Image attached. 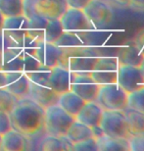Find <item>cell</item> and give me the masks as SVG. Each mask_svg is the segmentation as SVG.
<instances>
[{"instance_id": "d590c367", "label": "cell", "mask_w": 144, "mask_h": 151, "mask_svg": "<svg viewBox=\"0 0 144 151\" xmlns=\"http://www.w3.org/2000/svg\"><path fill=\"white\" fill-rule=\"evenodd\" d=\"M113 1L121 6H128L130 4V0H113Z\"/></svg>"}, {"instance_id": "1f68e13d", "label": "cell", "mask_w": 144, "mask_h": 151, "mask_svg": "<svg viewBox=\"0 0 144 151\" xmlns=\"http://www.w3.org/2000/svg\"><path fill=\"white\" fill-rule=\"evenodd\" d=\"M133 44L135 46L142 56H144V27L138 29L133 38Z\"/></svg>"}, {"instance_id": "ac0fdd59", "label": "cell", "mask_w": 144, "mask_h": 151, "mask_svg": "<svg viewBox=\"0 0 144 151\" xmlns=\"http://www.w3.org/2000/svg\"><path fill=\"white\" fill-rule=\"evenodd\" d=\"M27 148L26 137L16 129L10 131L2 134L1 150L3 151H23Z\"/></svg>"}, {"instance_id": "60d3db41", "label": "cell", "mask_w": 144, "mask_h": 151, "mask_svg": "<svg viewBox=\"0 0 144 151\" xmlns=\"http://www.w3.org/2000/svg\"><path fill=\"white\" fill-rule=\"evenodd\" d=\"M1 143H2V135L0 134V150H1Z\"/></svg>"}, {"instance_id": "ba28073f", "label": "cell", "mask_w": 144, "mask_h": 151, "mask_svg": "<svg viewBox=\"0 0 144 151\" xmlns=\"http://www.w3.org/2000/svg\"><path fill=\"white\" fill-rule=\"evenodd\" d=\"M119 60L117 57H103L97 58L90 77L99 86L108 83H116L118 76Z\"/></svg>"}, {"instance_id": "44dd1931", "label": "cell", "mask_w": 144, "mask_h": 151, "mask_svg": "<svg viewBox=\"0 0 144 151\" xmlns=\"http://www.w3.org/2000/svg\"><path fill=\"white\" fill-rule=\"evenodd\" d=\"M66 137L74 144L93 137V134H92V129L90 127L85 125L82 122H79L77 120H75L69 128Z\"/></svg>"}, {"instance_id": "7402d4cb", "label": "cell", "mask_w": 144, "mask_h": 151, "mask_svg": "<svg viewBox=\"0 0 144 151\" xmlns=\"http://www.w3.org/2000/svg\"><path fill=\"white\" fill-rule=\"evenodd\" d=\"M74 144L68 139L67 137H53L46 135L41 141L40 149L43 151H61L73 150Z\"/></svg>"}, {"instance_id": "30bf717a", "label": "cell", "mask_w": 144, "mask_h": 151, "mask_svg": "<svg viewBox=\"0 0 144 151\" xmlns=\"http://www.w3.org/2000/svg\"><path fill=\"white\" fill-rule=\"evenodd\" d=\"M117 83L125 90L130 93L144 86V76L140 67L127 64H120L117 76Z\"/></svg>"}, {"instance_id": "4fadbf2b", "label": "cell", "mask_w": 144, "mask_h": 151, "mask_svg": "<svg viewBox=\"0 0 144 151\" xmlns=\"http://www.w3.org/2000/svg\"><path fill=\"white\" fill-rule=\"evenodd\" d=\"M4 88L15 95L18 99L28 97L29 91V81L24 72H4Z\"/></svg>"}, {"instance_id": "74e56055", "label": "cell", "mask_w": 144, "mask_h": 151, "mask_svg": "<svg viewBox=\"0 0 144 151\" xmlns=\"http://www.w3.org/2000/svg\"><path fill=\"white\" fill-rule=\"evenodd\" d=\"M4 16L2 15V13L0 12V35L2 34V27H3V22H4Z\"/></svg>"}, {"instance_id": "3957f363", "label": "cell", "mask_w": 144, "mask_h": 151, "mask_svg": "<svg viewBox=\"0 0 144 151\" xmlns=\"http://www.w3.org/2000/svg\"><path fill=\"white\" fill-rule=\"evenodd\" d=\"M29 19L25 15L4 18L2 35L7 47L37 46V43L29 37Z\"/></svg>"}, {"instance_id": "8d00e7d4", "label": "cell", "mask_w": 144, "mask_h": 151, "mask_svg": "<svg viewBox=\"0 0 144 151\" xmlns=\"http://www.w3.org/2000/svg\"><path fill=\"white\" fill-rule=\"evenodd\" d=\"M5 84V75L4 72L0 71V87H4Z\"/></svg>"}, {"instance_id": "ab89813d", "label": "cell", "mask_w": 144, "mask_h": 151, "mask_svg": "<svg viewBox=\"0 0 144 151\" xmlns=\"http://www.w3.org/2000/svg\"><path fill=\"white\" fill-rule=\"evenodd\" d=\"M1 59H2V52L0 51V71H1Z\"/></svg>"}, {"instance_id": "d6986e66", "label": "cell", "mask_w": 144, "mask_h": 151, "mask_svg": "<svg viewBox=\"0 0 144 151\" xmlns=\"http://www.w3.org/2000/svg\"><path fill=\"white\" fill-rule=\"evenodd\" d=\"M48 21L41 17H32L29 19L28 35L37 44L45 42Z\"/></svg>"}, {"instance_id": "4316f807", "label": "cell", "mask_w": 144, "mask_h": 151, "mask_svg": "<svg viewBox=\"0 0 144 151\" xmlns=\"http://www.w3.org/2000/svg\"><path fill=\"white\" fill-rule=\"evenodd\" d=\"M18 102V98L9 92L4 87H0V111L9 113L14 109Z\"/></svg>"}, {"instance_id": "4dcf8cb0", "label": "cell", "mask_w": 144, "mask_h": 151, "mask_svg": "<svg viewBox=\"0 0 144 151\" xmlns=\"http://www.w3.org/2000/svg\"><path fill=\"white\" fill-rule=\"evenodd\" d=\"M12 129L10 115L9 113L0 111V134H4L5 132L10 131Z\"/></svg>"}, {"instance_id": "603a6c76", "label": "cell", "mask_w": 144, "mask_h": 151, "mask_svg": "<svg viewBox=\"0 0 144 151\" xmlns=\"http://www.w3.org/2000/svg\"><path fill=\"white\" fill-rule=\"evenodd\" d=\"M130 134H144V113L127 107L124 110Z\"/></svg>"}, {"instance_id": "5b68a950", "label": "cell", "mask_w": 144, "mask_h": 151, "mask_svg": "<svg viewBox=\"0 0 144 151\" xmlns=\"http://www.w3.org/2000/svg\"><path fill=\"white\" fill-rule=\"evenodd\" d=\"M75 120V117L66 112L58 104H54L44 110L43 129L48 135L64 137Z\"/></svg>"}, {"instance_id": "277c9868", "label": "cell", "mask_w": 144, "mask_h": 151, "mask_svg": "<svg viewBox=\"0 0 144 151\" xmlns=\"http://www.w3.org/2000/svg\"><path fill=\"white\" fill-rule=\"evenodd\" d=\"M67 8L66 0H24V15L28 19L32 17L60 19Z\"/></svg>"}, {"instance_id": "7c38bea8", "label": "cell", "mask_w": 144, "mask_h": 151, "mask_svg": "<svg viewBox=\"0 0 144 151\" xmlns=\"http://www.w3.org/2000/svg\"><path fill=\"white\" fill-rule=\"evenodd\" d=\"M99 84L96 83L90 75L73 74L70 90L77 94L85 102L95 101L99 91Z\"/></svg>"}, {"instance_id": "f546056e", "label": "cell", "mask_w": 144, "mask_h": 151, "mask_svg": "<svg viewBox=\"0 0 144 151\" xmlns=\"http://www.w3.org/2000/svg\"><path fill=\"white\" fill-rule=\"evenodd\" d=\"M128 140L130 151H144V134H131Z\"/></svg>"}, {"instance_id": "cb8c5ba5", "label": "cell", "mask_w": 144, "mask_h": 151, "mask_svg": "<svg viewBox=\"0 0 144 151\" xmlns=\"http://www.w3.org/2000/svg\"><path fill=\"white\" fill-rule=\"evenodd\" d=\"M117 58H118L120 64H127L140 67L141 62L144 59V56L140 54L138 49L133 44H131L121 49L119 56Z\"/></svg>"}, {"instance_id": "7a4b0ae2", "label": "cell", "mask_w": 144, "mask_h": 151, "mask_svg": "<svg viewBox=\"0 0 144 151\" xmlns=\"http://www.w3.org/2000/svg\"><path fill=\"white\" fill-rule=\"evenodd\" d=\"M29 81V91L28 97L39 104L44 109L57 104L59 94L49 86L50 70L31 71L25 73Z\"/></svg>"}, {"instance_id": "d6a6232c", "label": "cell", "mask_w": 144, "mask_h": 151, "mask_svg": "<svg viewBox=\"0 0 144 151\" xmlns=\"http://www.w3.org/2000/svg\"><path fill=\"white\" fill-rule=\"evenodd\" d=\"M91 0H66L68 7L83 10Z\"/></svg>"}, {"instance_id": "f35d334b", "label": "cell", "mask_w": 144, "mask_h": 151, "mask_svg": "<svg viewBox=\"0 0 144 151\" xmlns=\"http://www.w3.org/2000/svg\"><path fill=\"white\" fill-rule=\"evenodd\" d=\"M140 69H141L142 74H143V76H144V59H143V61L141 62V65H140Z\"/></svg>"}, {"instance_id": "f1b7e54d", "label": "cell", "mask_w": 144, "mask_h": 151, "mask_svg": "<svg viewBox=\"0 0 144 151\" xmlns=\"http://www.w3.org/2000/svg\"><path fill=\"white\" fill-rule=\"evenodd\" d=\"M73 150L75 151H98L96 138L94 137H91L82 141H80V142H77V143H74Z\"/></svg>"}, {"instance_id": "8992f818", "label": "cell", "mask_w": 144, "mask_h": 151, "mask_svg": "<svg viewBox=\"0 0 144 151\" xmlns=\"http://www.w3.org/2000/svg\"><path fill=\"white\" fill-rule=\"evenodd\" d=\"M128 95L117 83L102 84L95 102L103 110H125L128 107Z\"/></svg>"}, {"instance_id": "83f0119b", "label": "cell", "mask_w": 144, "mask_h": 151, "mask_svg": "<svg viewBox=\"0 0 144 151\" xmlns=\"http://www.w3.org/2000/svg\"><path fill=\"white\" fill-rule=\"evenodd\" d=\"M128 107L144 113V86L128 93Z\"/></svg>"}, {"instance_id": "5bb4252c", "label": "cell", "mask_w": 144, "mask_h": 151, "mask_svg": "<svg viewBox=\"0 0 144 151\" xmlns=\"http://www.w3.org/2000/svg\"><path fill=\"white\" fill-rule=\"evenodd\" d=\"M34 54L43 67L52 69L55 66H59L63 49L51 42H41L35 46Z\"/></svg>"}, {"instance_id": "2e32d148", "label": "cell", "mask_w": 144, "mask_h": 151, "mask_svg": "<svg viewBox=\"0 0 144 151\" xmlns=\"http://www.w3.org/2000/svg\"><path fill=\"white\" fill-rule=\"evenodd\" d=\"M103 111L104 110L102 109L100 105L96 103L95 101L85 102L75 119L90 128L95 126H100Z\"/></svg>"}, {"instance_id": "8fae6325", "label": "cell", "mask_w": 144, "mask_h": 151, "mask_svg": "<svg viewBox=\"0 0 144 151\" xmlns=\"http://www.w3.org/2000/svg\"><path fill=\"white\" fill-rule=\"evenodd\" d=\"M64 32H85L95 29L83 10L68 7L60 18Z\"/></svg>"}, {"instance_id": "9c48e42d", "label": "cell", "mask_w": 144, "mask_h": 151, "mask_svg": "<svg viewBox=\"0 0 144 151\" xmlns=\"http://www.w3.org/2000/svg\"><path fill=\"white\" fill-rule=\"evenodd\" d=\"M86 17L94 26L95 29L110 26L114 20V11L103 0H91L83 9Z\"/></svg>"}, {"instance_id": "d4e9b609", "label": "cell", "mask_w": 144, "mask_h": 151, "mask_svg": "<svg viewBox=\"0 0 144 151\" xmlns=\"http://www.w3.org/2000/svg\"><path fill=\"white\" fill-rule=\"evenodd\" d=\"M0 12L5 18L24 15V0H0Z\"/></svg>"}, {"instance_id": "52a82bcc", "label": "cell", "mask_w": 144, "mask_h": 151, "mask_svg": "<svg viewBox=\"0 0 144 151\" xmlns=\"http://www.w3.org/2000/svg\"><path fill=\"white\" fill-rule=\"evenodd\" d=\"M100 127L104 134L111 137L128 139L131 135L124 110H104Z\"/></svg>"}, {"instance_id": "9a60e30c", "label": "cell", "mask_w": 144, "mask_h": 151, "mask_svg": "<svg viewBox=\"0 0 144 151\" xmlns=\"http://www.w3.org/2000/svg\"><path fill=\"white\" fill-rule=\"evenodd\" d=\"M73 73L62 66H55L50 69L49 86L58 94L70 90Z\"/></svg>"}, {"instance_id": "e0dca14e", "label": "cell", "mask_w": 144, "mask_h": 151, "mask_svg": "<svg viewBox=\"0 0 144 151\" xmlns=\"http://www.w3.org/2000/svg\"><path fill=\"white\" fill-rule=\"evenodd\" d=\"M85 101L72 90H68V91L59 94L58 102H57V104L60 107L63 108L66 112L75 118L85 105Z\"/></svg>"}, {"instance_id": "ffe728a7", "label": "cell", "mask_w": 144, "mask_h": 151, "mask_svg": "<svg viewBox=\"0 0 144 151\" xmlns=\"http://www.w3.org/2000/svg\"><path fill=\"white\" fill-rule=\"evenodd\" d=\"M98 151H130L128 140L125 138H116L103 134L96 138Z\"/></svg>"}, {"instance_id": "e575fe53", "label": "cell", "mask_w": 144, "mask_h": 151, "mask_svg": "<svg viewBox=\"0 0 144 151\" xmlns=\"http://www.w3.org/2000/svg\"><path fill=\"white\" fill-rule=\"evenodd\" d=\"M91 129H92V134H93V137L95 138L100 137H102V135L104 134V132H103V131H102V129H101L100 126L92 127Z\"/></svg>"}, {"instance_id": "6da1fadb", "label": "cell", "mask_w": 144, "mask_h": 151, "mask_svg": "<svg viewBox=\"0 0 144 151\" xmlns=\"http://www.w3.org/2000/svg\"><path fill=\"white\" fill-rule=\"evenodd\" d=\"M44 108L29 97L18 99L14 109L10 112L12 129L25 137H32L44 127Z\"/></svg>"}, {"instance_id": "484cf974", "label": "cell", "mask_w": 144, "mask_h": 151, "mask_svg": "<svg viewBox=\"0 0 144 151\" xmlns=\"http://www.w3.org/2000/svg\"><path fill=\"white\" fill-rule=\"evenodd\" d=\"M54 44L57 45L60 48H62V49L85 46L82 39L80 38L77 32H63V34L54 42Z\"/></svg>"}, {"instance_id": "836d02e7", "label": "cell", "mask_w": 144, "mask_h": 151, "mask_svg": "<svg viewBox=\"0 0 144 151\" xmlns=\"http://www.w3.org/2000/svg\"><path fill=\"white\" fill-rule=\"evenodd\" d=\"M128 6L135 11H144V0H130Z\"/></svg>"}]
</instances>
